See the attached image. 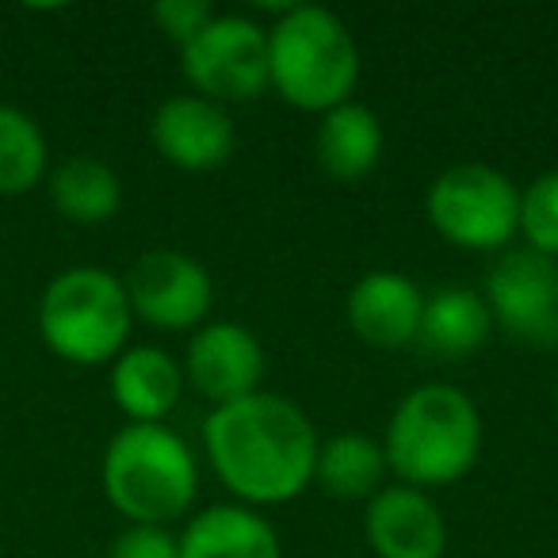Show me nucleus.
<instances>
[{"label": "nucleus", "mask_w": 558, "mask_h": 558, "mask_svg": "<svg viewBox=\"0 0 558 558\" xmlns=\"http://www.w3.org/2000/svg\"><path fill=\"white\" fill-rule=\"evenodd\" d=\"M180 73L195 96L215 104H245L268 93V27L238 12H218L187 47Z\"/></svg>", "instance_id": "obj_7"}, {"label": "nucleus", "mask_w": 558, "mask_h": 558, "mask_svg": "<svg viewBox=\"0 0 558 558\" xmlns=\"http://www.w3.org/2000/svg\"><path fill=\"white\" fill-rule=\"evenodd\" d=\"M482 451V413L451 383L413 387L395 405L383 433V456L402 486L440 489L471 474Z\"/></svg>", "instance_id": "obj_2"}, {"label": "nucleus", "mask_w": 558, "mask_h": 558, "mask_svg": "<svg viewBox=\"0 0 558 558\" xmlns=\"http://www.w3.org/2000/svg\"><path fill=\"white\" fill-rule=\"evenodd\" d=\"M532 253L558 260V169L535 177L520 192V230Z\"/></svg>", "instance_id": "obj_21"}, {"label": "nucleus", "mask_w": 558, "mask_h": 558, "mask_svg": "<svg viewBox=\"0 0 558 558\" xmlns=\"http://www.w3.org/2000/svg\"><path fill=\"white\" fill-rule=\"evenodd\" d=\"M131 314L161 333H195L215 306V279L180 248H149L123 276Z\"/></svg>", "instance_id": "obj_8"}, {"label": "nucleus", "mask_w": 558, "mask_h": 558, "mask_svg": "<svg viewBox=\"0 0 558 558\" xmlns=\"http://www.w3.org/2000/svg\"><path fill=\"white\" fill-rule=\"evenodd\" d=\"M494 326L532 349H558V260L527 245L505 248L486 276Z\"/></svg>", "instance_id": "obj_9"}, {"label": "nucleus", "mask_w": 558, "mask_h": 558, "mask_svg": "<svg viewBox=\"0 0 558 558\" xmlns=\"http://www.w3.org/2000/svg\"><path fill=\"white\" fill-rule=\"evenodd\" d=\"M387 456L383 444L367 433H337L318 444L314 482L337 501H372L387 478Z\"/></svg>", "instance_id": "obj_19"}, {"label": "nucleus", "mask_w": 558, "mask_h": 558, "mask_svg": "<svg viewBox=\"0 0 558 558\" xmlns=\"http://www.w3.org/2000/svg\"><path fill=\"white\" fill-rule=\"evenodd\" d=\"M50 207L73 226H104L123 207V180L100 157H65L54 172H47Z\"/></svg>", "instance_id": "obj_18"}, {"label": "nucleus", "mask_w": 558, "mask_h": 558, "mask_svg": "<svg viewBox=\"0 0 558 558\" xmlns=\"http://www.w3.org/2000/svg\"><path fill=\"white\" fill-rule=\"evenodd\" d=\"M104 497L131 524L169 527L199 494V466L180 433L165 425H123L100 463Z\"/></svg>", "instance_id": "obj_4"}, {"label": "nucleus", "mask_w": 558, "mask_h": 558, "mask_svg": "<svg viewBox=\"0 0 558 558\" xmlns=\"http://www.w3.org/2000/svg\"><path fill=\"white\" fill-rule=\"evenodd\" d=\"M360 47L349 24L318 4H288L268 24V88L295 111L326 116L352 100Z\"/></svg>", "instance_id": "obj_3"}, {"label": "nucleus", "mask_w": 558, "mask_h": 558, "mask_svg": "<svg viewBox=\"0 0 558 558\" xmlns=\"http://www.w3.org/2000/svg\"><path fill=\"white\" fill-rule=\"evenodd\" d=\"M177 539L180 558H283V543L271 520L238 501L199 509Z\"/></svg>", "instance_id": "obj_15"}, {"label": "nucleus", "mask_w": 558, "mask_h": 558, "mask_svg": "<svg viewBox=\"0 0 558 558\" xmlns=\"http://www.w3.org/2000/svg\"><path fill=\"white\" fill-rule=\"evenodd\" d=\"M494 333V318L478 291L471 288H440L425 299L421 311L417 344L440 360L474 356Z\"/></svg>", "instance_id": "obj_17"}, {"label": "nucleus", "mask_w": 558, "mask_h": 558, "mask_svg": "<svg viewBox=\"0 0 558 558\" xmlns=\"http://www.w3.org/2000/svg\"><path fill=\"white\" fill-rule=\"evenodd\" d=\"M318 433L291 398L256 390L215 405L203 421V451L218 482L248 509H271L303 497L314 482Z\"/></svg>", "instance_id": "obj_1"}, {"label": "nucleus", "mask_w": 558, "mask_h": 558, "mask_svg": "<svg viewBox=\"0 0 558 558\" xmlns=\"http://www.w3.org/2000/svg\"><path fill=\"white\" fill-rule=\"evenodd\" d=\"M134 314L123 276L96 264L58 271L39 299V337L73 367L111 364L126 349Z\"/></svg>", "instance_id": "obj_5"}, {"label": "nucleus", "mask_w": 558, "mask_h": 558, "mask_svg": "<svg viewBox=\"0 0 558 558\" xmlns=\"http://www.w3.org/2000/svg\"><path fill=\"white\" fill-rule=\"evenodd\" d=\"M314 157H318V169L337 184H356V180L372 177L383 157L379 116L356 100L326 111L314 131Z\"/></svg>", "instance_id": "obj_16"}, {"label": "nucleus", "mask_w": 558, "mask_h": 558, "mask_svg": "<svg viewBox=\"0 0 558 558\" xmlns=\"http://www.w3.org/2000/svg\"><path fill=\"white\" fill-rule=\"evenodd\" d=\"M149 16H154L157 32L169 43H177V50H180V47H187L218 12L210 9L207 0H157Z\"/></svg>", "instance_id": "obj_22"}, {"label": "nucleus", "mask_w": 558, "mask_h": 558, "mask_svg": "<svg viewBox=\"0 0 558 558\" xmlns=\"http://www.w3.org/2000/svg\"><path fill=\"white\" fill-rule=\"evenodd\" d=\"M149 142L180 172H215L233 157L238 131L222 104L195 93L169 96L149 119Z\"/></svg>", "instance_id": "obj_11"}, {"label": "nucleus", "mask_w": 558, "mask_h": 558, "mask_svg": "<svg viewBox=\"0 0 558 558\" xmlns=\"http://www.w3.org/2000/svg\"><path fill=\"white\" fill-rule=\"evenodd\" d=\"M111 398L126 425H165L184 398V367L157 344H134L111 360Z\"/></svg>", "instance_id": "obj_14"}, {"label": "nucleus", "mask_w": 558, "mask_h": 558, "mask_svg": "<svg viewBox=\"0 0 558 558\" xmlns=\"http://www.w3.org/2000/svg\"><path fill=\"white\" fill-rule=\"evenodd\" d=\"M184 383L210 405H230L260 390L264 349L241 322H207L192 333L184 352Z\"/></svg>", "instance_id": "obj_10"}, {"label": "nucleus", "mask_w": 558, "mask_h": 558, "mask_svg": "<svg viewBox=\"0 0 558 558\" xmlns=\"http://www.w3.org/2000/svg\"><path fill=\"white\" fill-rule=\"evenodd\" d=\"M50 146L43 126L24 108L0 104V195L16 199L47 180Z\"/></svg>", "instance_id": "obj_20"}, {"label": "nucleus", "mask_w": 558, "mask_h": 558, "mask_svg": "<svg viewBox=\"0 0 558 558\" xmlns=\"http://www.w3.org/2000/svg\"><path fill=\"white\" fill-rule=\"evenodd\" d=\"M425 295L410 276L390 268H375L352 283L344 299V322L364 344L383 352H398L417 344Z\"/></svg>", "instance_id": "obj_13"}, {"label": "nucleus", "mask_w": 558, "mask_h": 558, "mask_svg": "<svg viewBox=\"0 0 558 558\" xmlns=\"http://www.w3.org/2000/svg\"><path fill=\"white\" fill-rule=\"evenodd\" d=\"M108 558H180V539L169 527L157 524H126L111 539Z\"/></svg>", "instance_id": "obj_23"}, {"label": "nucleus", "mask_w": 558, "mask_h": 558, "mask_svg": "<svg viewBox=\"0 0 558 558\" xmlns=\"http://www.w3.org/2000/svg\"><path fill=\"white\" fill-rule=\"evenodd\" d=\"M425 218L448 245L505 253L520 230V187L494 165H451L428 184Z\"/></svg>", "instance_id": "obj_6"}, {"label": "nucleus", "mask_w": 558, "mask_h": 558, "mask_svg": "<svg viewBox=\"0 0 558 558\" xmlns=\"http://www.w3.org/2000/svg\"><path fill=\"white\" fill-rule=\"evenodd\" d=\"M364 539L375 558H444L448 520L425 489L395 482L367 501Z\"/></svg>", "instance_id": "obj_12"}, {"label": "nucleus", "mask_w": 558, "mask_h": 558, "mask_svg": "<svg viewBox=\"0 0 558 558\" xmlns=\"http://www.w3.org/2000/svg\"><path fill=\"white\" fill-rule=\"evenodd\" d=\"M555 413H558V383H555Z\"/></svg>", "instance_id": "obj_24"}]
</instances>
